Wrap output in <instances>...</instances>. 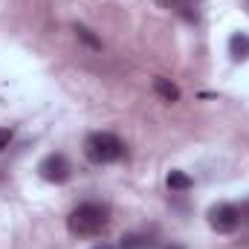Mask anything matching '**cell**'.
<instances>
[{
  "label": "cell",
  "mask_w": 249,
  "mask_h": 249,
  "mask_svg": "<svg viewBox=\"0 0 249 249\" xmlns=\"http://www.w3.org/2000/svg\"><path fill=\"white\" fill-rule=\"evenodd\" d=\"M107 223H110V209L105 203H81L67 217V229L78 238H96L107 229Z\"/></svg>",
  "instance_id": "1"
},
{
  "label": "cell",
  "mask_w": 249,
  "mask_h": 249,
  "mask_svg": "<svg viewBox=\"0 0 249 249\" xmlns=\"http://www.w3.org/2000/svg\"><path fill=\"white\" fill-rule=\"evenodd\" d=\"M84 157L96 165H107V162H116L124 157V145L116 133H107V130H99V133H90L84 139Z\"/></svg>",
  "instance_id": "2"
},
{
  "label": "cell",
  "mask_w": 249,
  "mask_h": 249,
  "mask_svg": "<svg viewBox=\"0 0 249 249\" xmlns=\"http://www.w3.org/2000/svg\"><path fill=\"white\" fill-rule=\"evenodd\" d=\"M209 226L220 235H229L241 226V209L232 203H217L209 209Z\"/></svg>",
  "instance_id": "3"
},
{
  "label": "cell",
  "mask_w": 249,
  "mask_h": 249,
  "mask_svg": "<svg viewBox=\"0 0 249 249\" xmlns=\"http://www.w3.org/2000/svg\"><path fill=\"white\" fill-rule=\"evenodd\" d=\"M38 174L47 180V183H55V186H61L70 180V174H72V168H70V160L64 157V154H50V157H44L41 160V165H38Z\"/></svg>",
  "instance_id": "4"
},
{
  "label": "cell",
  "mask_w": 249,
  "mask_h": 249,
  "mask_svg": "<svg viewBox=\"0 0 249 249\" xmlns=\"http://www.w3.org/2000/svg\"><path fill=\"white\" fill-rule=\"evenodd\" d=\"M229 55H232V61H238V64L249 58V35L247 32H235L229 38Z\"/></svg>",
  "instance_id": "5"
},
{
  "label": "cell",
  "mask_w": 249,
  "mask_h": 249,
  "mask_svg": "<svg viewBox=\"0 0 249 249\" xmlns=\"http://www.w3.org/2000/svg\"><path fill=\"white\" fill-rule=\"evenodd\" d=\"M154 93H157L160 99H165V102H180V87H177L174 81L162 78V75L154 78Z\"/></svg>",
  "instance_id": "6"
},
{
  "label": "cell",
  "mask_w": 249,
  "mask_h": 249,
  "mask_svg": "<svg viewBox=\"0 0 249 249\" xmlns=\"http://www.w3.org/2000/svg\"><path fill=\"white\" fill-rule=\"evenodd\" d=\"M151 247H154L151 235H145V232H130V235H124L122 241H119L116 249H151Z\"/></svg>",
  "instance_id": "7"
},
{
  "label": "cell",
  "mask_w": 249,
  "mask_h": 249,
  "mask_svg": "<svg viewBox=\"0 0 249 249\" xmlns=\"http://www.w3.org/2000/svg\"><path fill=\"white\" fill-rule=\"evenodd\" d=\"M191 186H194V180L188 177L186 171H171L168 174V188L171 191H188Z\"/></svg>",
  "instance_id": "8"
},
{
  "label": "cell",
  "mask_w": 249,
  "mask_h": 249,
  "mask_svg": "<svg viewBox=\"0 0 249 249\" xmlns=\"http://www.w3.org/2000/svg\"><path fill=\"white\" fill-rule=\"evenodd\" d=\"M75 35H78V38H81V41H84V44H87L90 50H102V41H99V38H96V35H93V32L87 29V26L75 23Z\"/></svg>",
  "instance_id": "9"
},
{
  "label": "cell",
  "mask_w": 249,
  "mask_h": 249,
  "mask_svg": "<svg viewBox=\"0 0 249 249\" xmlns=\"http://www.w3.org/2000/svg\"><path fill=\"white\" fill-rule=\"evenodd\" d=\"M9 142H12V130L9 127H0V151H6Z\"/></svg>",
  "instance_id": "10"
},
{
  "label": "cell",
  "mask_w": 249,
  "mask_h": 249,
  "mask_svg": "<svg viewBox=\"0 0 249 249\" xmlns=\"http://www.w3.org/2000/svg\"><path fill=\"white\" fill-rule=\"evenodd\" d=\"M157 3H160L162 9H177V6H180L183 0H157Z\"/></svg>",
  "instance_id": "11"
},
{
  "label": "cell",
  "mask_w": 249,
  "mask_h": 249,
  "mask_svg": "<svg viewBox=\"0 0 249 249\" xmlns=\"http://www.w3.org/2000/svg\"><path fill=\"white\" fill-rule=\"evenodd\" d=\"M241 223H249V206H241Z\"/></svg>",
  "instance_id": "12"
},
{
  "label": "cell",
  "mask_w": 249,
  "mask_h": 249,
  "mask_svg": "<svg viewBox=\"0 0 249 249\" xmlns=\"http://www.w3.org/2000/svg\"><path fill=\"white\" fill-rule=\"evenodd\" d=\"M160 249H186V247H180V244H165V247H160Z\"/></svg>",
  "instance_id": "13"
},
{
  "label": "cell",
  "mask_w": 249,
  "mask_h": 249,
  "mask_svg": "<svg viewBox=\"0 0 249 249\" xmlns=\"http://www.w3.org/2000/svg\"><path fill=\"white\" fill-rule=\"evenodd\" d=\"M93 249H116V247H107V244H102V247H93Z\"/></svg>",
  "instance_id": "14"
}]
</instances>
